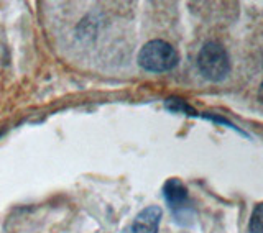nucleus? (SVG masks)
<instances>
[{
  "label": "nucleus",
  "mask_w": 263,
  "mask_h": 233,
  "mask_svg": "<svg viewBox=\"0 0 263 233\" xmlns=\"http://www.w3.org/2000/svg\"><path fill=\"white\" fill-rule=\"evenodd\" d=\"M204 119H208V120H211V122H214V123H220V125H227L229 128H232V130H235L237 133H240V135H243V137H247V133L245 131H242L240 128H237L235 125L232 123V122H229L227 119H222V116H217V115H202Z\"/></svg>",
  "instance_id": "obj_7"
},
{
  "label": "nucleus",
  "mask_w": 263,
  "mask_h": 233,
  "mask_svg": "<svg viewBox=\"0 0 263 233\" xmlns=\"http://www.w3.org/2000/svg\"><path fill=\"white\" fill-rule=\"evenodd\" d=\"M258 99L263 102V82L260 84V89H258Z\"/></svg>",
  "instance_id": "obj_8"
},
{
  "label": "nucleus",
  "mask_w": 263,
  "mask_h": 233,
  "mask_svg": "<svg viewBox=\"0 0 263 233\" xmlns=\"http://www.w3.org/2000/svg\"><path fill=\"white\" fill-rule=\"evenodd\" d=\"M163 210L158 205H150L140 212L135 220L122 233H158Z\"/></svg>",
  "instance_id": "obj_4"
},
{
  "label": "nucleus",
  "mask_w": 263,
  "mask_h": 233,
  "mask_svg": "<svg viewBox=\"0 0 263 233\" xmlns=\"http://www.w3.org/2000/svg\"><path fill=\"white\" fill-rule=\"evenodd\" d=\"M197 68L204 79L211 82H222L230 74L229 53L216 41H208L197 54Z\"/></svg>",
  "instance_id": "obj_2"
},
{
  "label": "nucleus",
  "mask_w": 263,
  "mask_h": 233,
  "mask_svg": "<svg viewBox=\"0 0 263 233\" xmlns=\"http://www.w3.org/2000/svg\"><path fill=\"white\" fill-rule=\"evenodd\" d=\"M163 197L166 201L171 212L175 213L178 222L186 219L187 213H191V205H189V194L187 187L183 184V181L178 178H171L164 182L163 186Z\"/></svg>",
  "instance_id": "obj_3"
},
{
  "label": "nucleus",
  "mask_w": 263,
  "mask_h": 233,
  "mask_svg": "<svg viewBox=\"0 0 263 233\" xmlns=\"http://www.w3.org/2000/svg\"><path fill=\"white\" fill-rule=\"evenodd\" d=\"M138 64L148 72H166L176 68L179 54L175 48L163 40L148 41L138 53Z\"/></svg>",
  "instance_id": "obj_1"
},
{
  "label": "nucleus",
  "mask_w": 263,
  "mask_h": 233,
  "mask_svg": "<svg viewBox=\"0 0 263 233\" xmlns=\"http://www.w3.org/2000/svg\"><path fill=\"white\" fill-rule=\"evenodd\" d=\"M164 107L171 112H179V113H186V115H193V116L197 115V112L189 104H186L183 99L170 97V99H166V102H164Z\"/></svg>",
  "instance_id": "obj_5"
},
{
  "label": "nucleus",
  "mask_w": 263,
  "mask_h": 233,
  "mask_svg": "<svg viewBox=\"0 0 263 233\" xmlns=\"http://www.w3.org/2000/svg\"><path fill=\"white\" fill-rule=\"evenodd\" d=\"M250 233H263V202L255 205L249 222Z\"/></svg>",
  "instance_id": "obj_6"
}]
</instances>
